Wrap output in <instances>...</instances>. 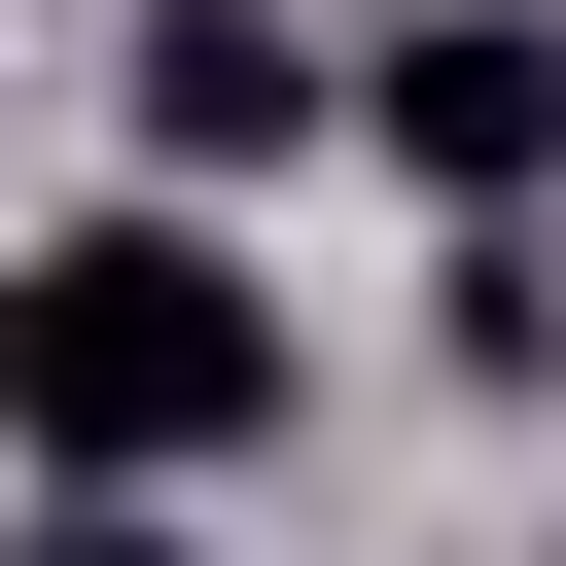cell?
Wrapping results in <instances>:
<instances>
[{
    "label": "cell",
    "instance_id": "7a4b0ae2",
    "mask_svg": "<svg viewBox=\"0 0 566 566\" xmlns=\"http://www.w3.org/2000/svg\"><path fill=\"white\" fill-rule=\"evenodd\" d=\"M389 177H424V212H531V177H566V35H531V0L389 35Z\"/></svg>",
    "mask_w": 566,
    "mask_h": 566
},
{
    "label": "cell",
    "instance_id": "3957f363",
    "mask_svg": "<svg viewBox=\"0 0 566 566\" xmlns=\"http://www.w3.org/2000/svg\"><path fill=\"white\" fill-rule=\"evenodd\" d=\"M318 142V35L283 0H142V177H283Z\"/></svg>",
    "mask_w": 566,
    "mask_h": 566
},
{
    "label": "cell",
    "instance_id": "6da1fadb",
    "mask_svg": "<svg viewBox=\"0 0 566 566\" xmlns=\"http://www.w3.org/2000/svg\"><path fill=\"white\" fill-rule=\"evenodd\" d=\"M248 424H283V283L212 248V177L0 248V460H35V495H177V460H248Z\"/></svg>",
    "mask_w": 566,
    "mask_h": 566
},
{
    "label": "cell",
    "instance_id": "277c9868",
    "mask_svg": "<svg viewBox=\"0 0 566 566\" xmlns=\"http://www.w3.org/2000/svg\"><path fill=\"white\" fill-rule=\"evenodd\" d=\"M0 566H177V495H35V531H0Z\"/></svg>",
    "mask_w": 566,
    "mask_h": 566
}]
</instances>
